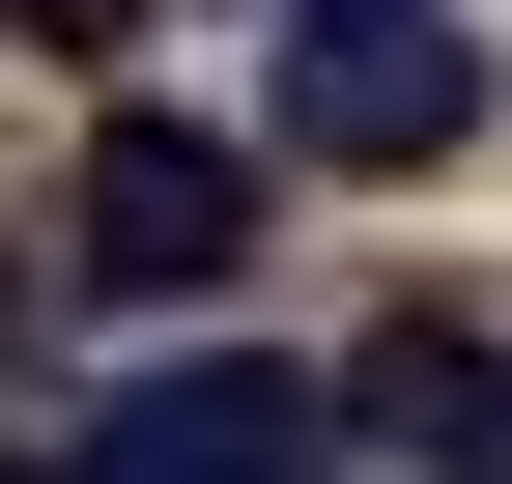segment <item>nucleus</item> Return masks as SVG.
<instances>
[{"label": "nucleus", "instance_id": "obj_1", "mask_svg": "<svg viewBox=\"0 0 512 484\" xmlns=\"http://www.w3.org/2000/svg\"><path fill=\"white\" fill-rule=\"evenodd\" d=\"M313 456H342V371L313 342H200V371H114L29 484H313Z\"/></svg>", "mask_w": 512, "mask_h": 484}, {"label": "nucleus", "instance_id": "obj_2", "mask_svg": "<svg viewBox=\"0 0 512 484\" xmlns=\"http://www.w3.org/2000/svg\"><path fill=\"white\" fill-rule=\"evenodd\" d=\"M456 143H484L456 0H285V171H456Z\"/></svg>", "mask_w": 512, "mask_h": 484}, {"label": "nucleus", "instance_id": "obj_3", "mask_svg": "<svg viewBox=\"0 0 512 484\" xmlns=\"http://www.w3.org/2000/svg\"><path fill=\"white\" fill-rule=\"evenodd\" d=\"M228 257H256V143L114 114V143H86V200H57V285H86V314H200Z\"/></svg>", "mask_w": 512, "mask_h": 484}, {"label": "nucleus", "instance_id": "obj_4", "mask_svg": "<svg viewBox=\"0 0 512 484\" xmlns=\"http://www.w3.org/2000/svg\"><path fill=\"white\" fill-rule=\"evenodd\" d=\"M114 29H143V0H0V57H114Z\"/></svg>", "mask_w": 512, "mask_h": 484}]
</instances>
